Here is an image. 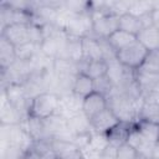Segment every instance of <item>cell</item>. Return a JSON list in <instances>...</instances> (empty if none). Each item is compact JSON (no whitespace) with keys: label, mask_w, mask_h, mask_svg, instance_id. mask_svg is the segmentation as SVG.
<instances>
[{"label":"cell","mask_w":159,"mask_h":159,"mask_svg":"<svg viewBox=\"0 0 159 159\" xmlns=\"http://www.w3.org/2000/svg\"><path fill=\"white\" fill-rule=\"evenodd\" d=\"M117 159H144L140 154L128 143H124L117 148Z\"/></svg>","instance_id":"83f0119b"},{"label":"cell","mask_w":159,"mask_h":159,"mask_svg":"<svg viewBox=\"0 0 159 159\" xmlns=\"http://www.w3.org/2000/svg\"><path fill=\"white\" fill-rule=\"evenodd\" d=\"M101 159H117V147L108 144L101 152Z\"/></svg>","instance_id":"f546056e"},{"label":"cell","mask_w":159,"mask_h":159,"mask_svg":"<svg viewBox=\"0 0 159 159\" xmlns=\"http://www.w3.org/2000/svg\"><path fill=\"white\" fill-rule=\"evenodd\" d=\"M67 127H68V130L72 133V135L92 132L89 127V119L84 116L82 111L67 118Z\"/></svg>","instance_id":"ac0fdd59"},{"label":"cell","mask_w":159,"mask_h":159,"mask_svg":"<svg viewBox=\"0 0 159 159\" xmlns=\"http://www.w3.org/2000/svg\"><path fill=\"white\" fill-rule=\"evenodd\" d=\"M137 41L142 43L148 51L158 50L159 48V29L155 26H145L138 35Z\"/></svg>","instance_id":"9a60e30c"},{"label":"cell","mask_w":159,"mask_h":159,"mask_svg":"<svg viewBox=\"0 0 159 159\" xmlns=\"http://www.w3.org/2000/svg\"><path fill=\"white\" fill-rule=\"evenodd\" d=\"M134 127L145 140L150 143H155L159 140V124L145 120H135Z\"/></svg>","instance_id":"ffe728a7"},{"label":"cell","mask_w":159,"mask_h":159,"mask_svg":"<svg viewBox=\"0 0 159 159\" xmlns=\"http://www.w3.org/2000/svg\"><path fill=\"white\" fill-rule=\"evenodd\" d=\"M119 30V16L114 14H104L93 17L92 36L98 40H107L113 32Z\"/></svg>","instance_id":"277c9868"},{"label":"cell","mask_w":159,"mask_h":159,"mask_svg":"<svg viewBox=\"0 0 159 159\" xmlns=\"http://www.w3.org/2000/svg\"><path fill=\"white\" fill-rule=\"evenodd\" d=\"M0 37L9 41L15 47L30 42L29 39V25L27 24H11L1 29Z\"/></svg>","instance_id":"8992f818"},{"label":"cell","mask_w":159,"mask_h":159,"mask_svg":"<svg viewBox=\"0 0 159 159\" xmlns=\"http://www.w3.org/2000/svg\"><path fill=\"white\" fill-rule=\"evenodd\" d=\"M16 61V47L0 37V71H7Z\"/></svg>","instance_id":"5bb4252c"},{"label":"cell","mask_w":159,"mask_h":159,"mask_svg":"<svg viewBox=\"0 0 159 159\" xmlns=\"http://www.w3.org/2000/svg\"><path fill=\"white\" fill-rule=\"evenodd\" d=\"M107 107H108L107 97L96 91L92 92L91 94H88L87 97H84L82 101V112L84 113V116L88 119Z\"/></svg>","instance_id":"ba28073f"},{"label":"cell","mask_w":159,"mask_h":159,"mask_svg":"<svg viewBox=\"0 0 159 159\" xmlns=\"http://www.w3.org/2000/svg\"><path fill=\"white\" fill-rule=\"evenodd\" d=\"M114 88H116L114 84L112 83V81H111L107 76H104V77H102V78L94 81V91L102 93V94L106 96L107 98L113 93Z\"/></svg>","instance_id":"4316f807"},{"label":"cell","mask_w":159,"mask_h":159,"mask_svg":"<svg viewBox=\"0 0 159 159\" xmlns=\"http://www.w3.org/2000/svg\"><path fill=\"white\" fill-rule=\"evenodd\" d=\"M63 9L78 15V14H84L89 12L91 9V1H81V0H70V1H63Z\"/></svg>","instance_id":"d4e9b609"},{"label":"cell","mask_w":159,"mask_h":159,"mask_svg":"<svg viewBox=\"0 0 159 159\" xmlns=\"http://www.w3.org/2000/svg\"><path fill=\"white\" fill-rule=\"evenodd\" d=\"M21 125L26 130V133L30 135V138L34 140V143L51 138L48 134V130L46 128L45 119H40V118H35V117L29 116L21 123Z\"/></svg>","instance_id":"52a82bcc"},{"label":"cell","mask_w":159,"mask_h":159,"mask_svg":"<svg viewBox=\"0 0 159 159\" xmlns=\"http://www.w3.org/2000/svg\"><path fill=\"white\" fill-rule=\"evenodd\" d=\"M60 101H61V97L55 92H51V91L42 92L30 99L27 114L30 117L47 119L53 114L58 113Z\"/></svg>","instance_id":"6da1fadb"},{"label":"cell","mask_w":159,"mask_h":159,"mask_svg":"<svg viewBox=\"0 0 159 159\" xmlns=\"http://www.w3.org/2000/svg\"><path fill=\"white\" fill-rule=\"evenodd\" d=\"M92 92H94V80H92L89 76H87L83 72L77 73L73 81L72 93L77 94L81 98H84Z\"/></svg>","instance_id":"e0dca14e"},{"label":"cell","mask_w":159,"mask_h":159,"mask_svg":"<svg viewBox=\"0 0 159 159\" xmlns=\"http://www.w3.org/2000/svg\"><path fill=\"white\" fill-rule=\"evenodd\" d=\"M24 120L25 118L20 113V111L2 96V103H1V111H0L1 125H17V124H21Z\"/></svg>","instance_id":"8fae6325"},{"label":"cell","mask_w":159,"mask_h":159,"mask_svg":"<svg viewBox=\"0 0 159 159\" xmlns=\"http://www.w3.org/2000/svg\"><path fill=\"white\" fill-rule=\"evenodd\" d=\"M27 153V149L19 145L7 144L2 147V159H25Z\"/></svg>","instance_id":"484cf974"},{"label":"cell","mask_w":159,"mask_h":159,"mask_svg":"<svg viewBox=\"0 0 159 159\" xmlns=\"http://www.w3.org/2000/svg\"><path fill=\"white\" fill-rule=\"evenodd\" d=\"M138 73L147 76H159V48L148 52L145 62L143 63Z\"/></svg>","instance_id":"7402d4cb"},{"label":"cell","mask_w":159,"mask_h":159,"mask_svg":"<svg viewBox=\"0 0 159 159\" xmlns=\"http://www.w3.org/2000/svg\"><path fill=\"white\" fill-rule=\"evenodd\" d=\"M148 52L149 51L142 43L135 41L134 43L129 45L128 47L118 51L116 53V58L125 68H128L130 71H134V72H138L142 68L143 63L145 62Z\"/></svg>","instance_id":"7a4b0ae2"},{"label":"cell","mask_w":159,"mask_h":159,"mask_svg":"<svg viewBox=\"0 0 159 159\" xmlns=\"http://www.w3.org/2000/svg\"><path fill=\"white\" fill-rule=\"evenodd\" d=\"M150 20H152V25L155 26L157 29H159V7L154 9L150 12Z\"/></svg>","instance_id":"4dcf8cb0"},{"label":"cell","mask_w":159,"mask_h":159,"mask_svg":"<svg viewBox=\"0 0 159 159\" xmlns=\"http://www.w3.org/2000/svg\"><path fill=\"white\" fill-rule=\"evenodd\" d=\"M107 71H108V63L106 60L87 61L83 68V73H86L94 81L107 76Z\"/></svg>","instance_id":"44dd1931"},{"label":"cell","mask_w":159,"mask_h":159,"mask_svg":"<svg viewBox=\"0 0 159 159\" xmlns=\"http://www.w3.org/2000/svg\"><path fill=\"white\" fill-rule=\"evenodd\" d=\"M153 1H130L129 4V14L143 17L145 15H149L153 11Z\"/></svg>","instance_id":"cb8c5ba5"},{"label":"cell","mask_w":159,"mask_h":159,"mask_svg":"<svg viewBox=\"0 0 159 159\" xmlns=\"http://www.w3.org/2000/svg\"><path fill=\"white\" fill-rule=\"evenodd\" d=\"M92 26H93V17L89 12L72 15L65 32L68 37H77V39H84L88 36H92Z\"/></svg>","instance_id":"3957f363"},{"label":"cell","mask_w":159,"mask_h":159,"mask_svg":"<svg viewBox=\"0 0 159 159\" xmlns=\"http://www.w3.org/2000/svg\"><path fill=\"white\" fill-rule=\"evenodd\" d=\"M56 159H86V157L82 150L73 149V150H70V152H66L62 154H57Z\"/></svg>","instance_id":"f1b7e54d"},{"label":"cell","mask_w":159,"mask_h":159,"mask_svg":"<svg viewBox=\"0 0 159 159\" xmlns=\"http://www.w3.org/2000/svg\"><path fill=\"white\" fill-rule=\"evenodd\" d=\"M119 122L120 120L117 117V114L109 107H107L99 113H97L96 116L89 118V127L93 133L106 134L112 128H114Z\"/></svg>","instance_id":"5b68a950"},{"label":"cell","mask_w":159,"mask_h":159,"mask_svg":"<svg viewBox=\"0 0 159 159\" xmlns=\"http://www.w3.org/2000/svg\"><path fill=\"white\" fill-rule=\"evenodd\" d=\"M25 159H41V158H40V155H39V154H36L34 150H31V149H30Z\"/></svg>","instance_id":"d6a6232c"},{"label":"cell","mask_w":159,"mask_h":159,"mask_svg":"<svg viewBox=\"0 0 159 159\" xmlns=\"http://www.w3.org/2000/svg\"><path fill=\"white\" fill-rule=\"evenodd\" d=\"M137 120H145L159 124V102L142 98L137 113Z\"/></svg>","instance_id":"30bf717a"},{"label":"cell","mask_w":159,"mask_h":159,"mask_svg":"<svg viewBox=\"0 0 159 159\" xmlns=\"http://www.w3.org/2000/svg\"><path fill=\"white\" fill-rule=\"evenodd\" d=\"M134 123H129V122H119L114 128H112L108 133H106L107 140L109 144L114 145V147H119L124 143H127L129 133L133 128Z\"/></svg>","instance_id":"7c38bea8"},{"label":"cell","mask_w":159,"mask_h":159,"mask_svg":"<svg viewBox=\"0 0 159 159\" xmlns=\"http://www.w3.org/2000/svg\"><path fill=\"white\" fill-rule=\"evenodd\" d=\"M119 29L137 36L144 29V25H143V21L140 17L127 12V14L119 16Z\"/></svg>","instance_id":"d6986e66"},{"label":"cell","mask_w":159,"mask_h":159,"mask_svg":"<svg viewBox=\"0 0 159 159\" xmlns=\"http://www.w3.org/2000/svg\"><path fill=\"white\" fill-rule=\"evenodd\" d=\"M106 41L108 42L111 48L117 53L118 51H120V50L128 47L129 45L134 43L137 41V36H134V35H132L129 32H125V31L119 29L116 32H113Z\"/></svg>","instance_id":"2e32d148"},{"label":"cell","mask_w":159,"mask_h":159,"mask_svg":"<svg viewBox=\"0 0 159 159\" xmlns=\"http://www.w3.org/2000/svg\"><path fill=\"white\" fill-rule=\"evenodd\" d=\"M58 58H66L73 62H80L83 60V47L82 39L77 37H67V42L63 47L62 53Z\"/></svg>","instance_id":"4fadbf2b"},{"label":"cell","mask_w":159,"mask_h":159,"mask_svg":"<svg viewBox=\"0 0 159 159\" xmlns=\"http://www.w3.org/2000/svg\"><path fill=\"white\" fill-rule=\"evenodd\" d=\"M150 159H159V140L154 143L153 153H152V158Z\"/></svg>","instance_id":"1f68e13d"},{"label":"cell","mask_w":159,"mask_h":159,"mask_svg":"<svg viewBox=\"0 0 159 159\" xmlns=\"http://www.w3.org/2000/svg\"><path fill=\"white\" fill-rule=\"evenodd\" d=\"M39 52H40V46L32 42H27V43H24L16 47V57L19 61L32 62L35 57L39 55Z\"/></svg>","instance_id":"603a6c76"},{"label":"cell","mask_w":159,"mask_h":159,"mask_svg":"<svg viewBox=\"0 0 159 159\" xmlns=\"http://www.w3.org/2000/svg\"><path fill=\"white\" fill-rule=\"evenodd\" d=\"M83 47V60L86 61H98L104 58V50L102 40H98L93 36L82 39Z\"/></svg>","instance_id":"9c48e42d"}]
</instances>
